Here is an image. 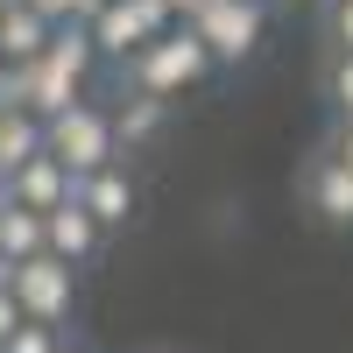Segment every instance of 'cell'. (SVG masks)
Segmentation results:
<instances>
[{"label": "cell", "mask_w": 353, "mask_h": 353, "mask_svg": "<svg viewBox=\"0 0 353 353\" xmlns=\"http://www.w3.org/2000/svg\"><path fill=\"white\" fill-rule=\"evenodd\" d=\"M8 290H14V304L36 318V325H71V311H78V269L71 261H57V254H28L8 269Z\"/></svg>", "instance_id": "4"}, {"label": "cell", "mask_w": 353, "mask_h": 353, "mask_svg": "<svg viewBox=\"0 0 353 353\" xmlns=\"http://www.w3.org/2000/svg\"><path fill=\"white\" fill-rule=\"evenodd\" d=\"M325 99L339 121H353V50H332V64H325Z\"/></svg>", "instance_id": "14"}, {"label": "cell", "mask_w": 353, "mask_h": 353, "mask_svg": "<svg viewBox=\"0 0 353 353\" xmlns=\"http://www.w3.org/2000/svg\"><path fill=\"white\" fill-rule=\"evenodd\" d=\"M0 205H8V170H0Z\"/></svg>", "instance_id": "23"}, {"label": "cell", "mask_w": 353, "mask_h": 353, "mask_svg": "<svg viewBox=\"0 0 353 353\" xmlns=\"http://www.w3.org/2000/svg\"><path fill=\"white\" fill-rule=\"evenodd\" d=\"M176 14H170V0H99L92 14H85V36H92V50L106 57V64H128V57L163 36Z\"/></svg>", "instance_id": "3"}, {"label": "cell", "mask_w": 353, "mask_h": 353, "mask_svg": "<svg viewBox=\"0 0 353 353\" xmlns=\"http://www.w3.org/2000/svg\"><path fill=\"white\" fill-rule=\"evenodd\" d=\"M325 36L332 50H353V0H325Z\"/></svg>", "instance_id": "16"}, {"label": "cell", "mask_w": 353, "mask_h": 353, "mask_svg": "<svg viewBox=\"0 0 353 353\" xmlns=\"http://www.w3.org/2000/svg\"><path fill=\"white\" fill-rule=\"evenodd\" d=\"M71 184H78V176H71L64 163H57L50 149L8 170V198H14V205H28V212H57V205L71 198Z\"/></svg>", "instance_id": "9"}, {"label": "cell", "mask_w": 353, "mask_h": 353, "mask_svg": "<svg viewBox=\"0 0 353 353\" xmlns=\"http://www.w3.org/2000/svg\"><path fill=\"white\" fill-rule=\"evenodd\" d=\"M219 64H212V50L198 43V28L191 21H170L163 36H149L128 64H121V85L128 92H156V99H184L191 85H205Z\"/></svg>", "instance_id": "1"}, {"label": "cell", "mask_w": 353, "mask_h": 353, "mask_svg": "<svg viewBox=\"0 0 353 353\" xmlns=\"http://www.w3.org/2000/svg\"><path fill=\"white\" fill-rule=\"evenodd\" d=\"M21 325H28V311L14 304V290H8V283H0V346H8V339H14Z\"/></svg>", "instance_id": "17"}, {"label": "cell", "mask_w": 353, "mask_h": 353, "mask_svg": "<svg viewBox=\"0 0 353 353\" xmlns=\"http://www.w3.org/2000/svg\"><path fill=\"white\" fill-rule=\"evenodd\" d=\"M92 8H99V0H78V21H85V14H92Z\"/></svg>", "instance_id": "21"}, {"label": "cell", "mask_w": 353, "mask_h": 353, "mask_svg": "<svg viewBox=\"0 0 353 353\" xmlns=\"http://www.w3.org/2000/svg\"><path fill=\"white\" fill-rule=\"evenodd\" d=\"M43 248H50L57 261H71V269H92V261L106 254V226L85 212L78 198H64L57 212H43Z\"/></svg>", "instance_id": "7"}, {"label": "cell", "mask_w": 353, "mask_h": 353, "mask_svg": "<svg viewBox=\"0 0 353 353\" xmlns=\"http://www.w3.org/2000/svg\"><path fill=\"white\" fill-rule=\"evenodd\" d=\"M163 121H170V99H156V92H128L121 106H113V134H121V156L149 149V141L163 134Z\"/></svg>", "instance_id": "10"}, {"label": "cell", "mask_w": 353, "mask_h": 353, "mask_svg": "<svg viewBox=\"0 0 353 353\" xmlns=\"http://www.w3.org/2000/svg\"><path fill=\"white\" fill-rule=\"evenodd\" d=\"M43 149L64 163L71 176L106 170V163H128L121 156V134H113V106H92V99H78V106L57 113V121H43Z\"/></svg>", "instance_id": "2"}, {"label": "cell", "mask_w": 353, "mask_h": 353, "mask_svg": "<svg viewBox=\"0 0 353 353\" xmlns=\"http://www.w3.org/2000/svg\"><path fill=\"white\" fill-rule=\"evenodd\" d=\"M0 8H8V0H0Z\"/></svg>", "instance_id": "27"}, {"label": "cell", "mask_w": 353, "mask_h": 353, "mask_svg": "<svg viewBox=\"0 0 353 353\" xmlns=\"http://www.w3.org/2000/svg\"><path fill=\"white\" fill-rule=\"evenodd\" d=\"M28 156H43V121L28 106H8L0 99V170H14Z\"/></svg>", "instance_id": "12"}, {"label": "cell", "mask_w": 353, "mask_h": 353, "mask_svg": "<svg viewBox=\"0 0 353 353\" xmlns=\"http://www.w3.org/2000/svg\"><path fill=\"white\" fill-rule=\"evenodd\" d=\"M43 21H78V0H28Z\"/></svg>", "instance_id": "19"}, {"label": "cell", "mask_w": 353, "mask_h": 353, "mask_svg": "<svg viewBox=\"0 0 353 353\" xmlns=\"http://www.w3.org/2000/svg\"><path fill=\"white\" fill-rule=\"evenodd\" d=\"M0 78H8V57H0Z\"/></svg>", "instance_id": "26"}, {"label": "cell", "mask_w": 353, "mask_h": 353, "mask_svg": "<svg viewBox=\"0 0 353 353\" xmlns=\"http://www.w3.org/2000/svg\"><path fill=\"white\" fill-rule=\"evenodd\" d=\"M57 353H85V346H78V339H64V346H57Z\"/></svg>", "instance_id": "22"}, {"label": "cell", "mask_w": 353, "mask_h": 353, "mask_svg": "<svg viewBox=\"0 0 353 353\" xmlns=\"http://www.w3.org/2000/svg\"><path fill=\"white\" fill-rule=\"evenodd\" d=\"M297 198H304V212H311L318 226L353 233V170H346L332 149H318V156L297 170Z\"/></svg>", "instance_id": "6"}, {"label": "cell", "mask_w": 353, "mask_h": 353, "mask_svg": "<svg viewBox=\"0 0 353 353\" xmlns=\"http://www.w3.org/2000/svg\"><path fill=\"white\" fill-rule=\"evenodd\" d=\"M325 149H332V156L353 170V121H332V141H325Z\"/></svg>", "instance_id": "18"}, {"label": "cell", "mask_w": 353, "mask_h": 353, "mask_svg": "<svg viewBox=\"0 0 353 353\" xmlns=\"http://www.w3.org/2000/svg\"><path fill=\"white\" fill-rule=\"evenodd\" d=\"M198 8H205V0H170V14H176V21H191Z\"/></svg>", "instance_id": "20"}, {"label": "cell", "mask_w": 353, "mask_h": 353, "mask_svg": "<svg viewBox=\"0 0 353 353\" xmlns=\"http://www.w3.org/2000/svg\"><path fill=\"white\" fill-rule=\"evenodd\" d=\"M8 269H14V261H0V283H8Z\"/></svg>", "instance_id": "24"}, {"label": "cell", "mask_w": 353, "mask_h": 353, "mask_svg": "<svg viewBox=\"0 0 353 353\" xmlns=\"http://www.w3.org/2000/svg\"><path fill=\"white\" fill-rule=\"evenodd\" d=\"M191 28L212 50V64H248L261 50V28H269V0H205L191 14Z\"/></svg>", "instance_id": "5"}, {"label": "cell", "mask_w": 353, "mask_h": 353, "mask_svg": "<svg viewBox=\"0 0 353 353\" xmlns=\"http://www.w3.org/2000/svg\"><path fill=\"white\" fill-rule=\"evenodd\" d=\"M50 28H57V21H43L28 0H8V8H0V57H8V64H28V57H43Z\"/></svg>", "instance_id": "11"}, {"label": "cell", "mask_w": 353, "mask_h": 353, "mask_svg": "<svg viewBox=\"0 0 353 353\" xmlns=\"http://www.w3.org/2000/svg\"><path fill=\"white\" fill-rule=\"evenodd\" d=\"M57 346H64V325H36V318H28V325L0 346V353H57Z\"/></svg>", "instance_id": "15"}, {"label": "cell", "mask_w": 353, "mask_h": 353, "mask_svg": "<svg viewBox=\"0 0 353 353\" xmlns=\"http://www.w3.org/2000/svg\"><path fill=\"white\" fill-rule=\"evenodd\" d=\"M269 8H297V0H269Z\"/></svg>", "instance_id": "25"}, {"label": "cell", "mask_w": 353, "mask_h": 353, "mask_svg": "<svg viewBox=\"0 0 353 353\" xmlns=\"http://www.w3.org/2000/svg\"><path fill=\"white\" fill-rule=\"evenodd\" d=\"M71 198H78L85 212H92V219L106 226V233L134 219V176H128V163H106V170H85L78 184H71Z\"/></svg>", "instance_id": "8"}, {"label": "cell", "mask_w": 353, "mask_h": 353, "mask_svg": "<svg viewBox=\"0 0 353 353\" xmlns=\"http://www.w3.org/2000/svg\"><path fill=\"white\" fill-rule=\"evenodd\" d=\"M28 254H50L43 248V212H28V205H0V261H28Z\"/></svg>", "instance_id": "13"}]
</instances>
